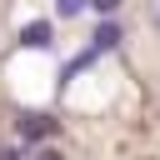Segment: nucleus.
Segmentation results:
<instances>
[{"instance_id": "1", "label": "nucleus", "mask_w": 160, "mask_h": 160, "mask_svg": "<svg viewBox=\"0 0 160 160\" xmlns=\"http://www.w3.org/2000/svg\"><path fill=\"white\" fill-rule=\"evenodd\" d=\"M15 130H20V140H25V145H40V140H50V135L60 130V120H55L50 110H20Z\"/></svg>"}, {"instance_id": "2", "label": "nucleus", "mask_w": 160, "mask_h": 160, "mask_svg": "<svg viewBox=\"0 0 160 160\" xmlns=\"http://www.w3.org/2000/svg\"><path fill=\"white\" fill-rule=\"evenodd\" d=\"M50 45H55V25L50 20H30L20 30V50H50Z\"/></svg>"}, {"instance_id": "3", "label": "nucleus", "mask_w": 160, "mask_h": 160, "mask_svg": "<svg viewBox=\"0 0 160 160\" xmlns=\"http://www.w3.org/2000/svg\"><path fill=\"white\" fill-rule=\"evenodd\" d=\"M120 40H125V30H120V20H115V15H105V20L95 25V35H90V45H95L100 55H105V50H115Z\"/></svg>"}, {"instance_id": "4", "label": "nucleus", "mask_w": 160, "mask_h": 160, "mask_svg": "<svg viewBox=\"0 0 160 160\" xmlns=\"http://www.w3.org/2000/svg\"><path fill=\"white\" fill-rule=\"evenodd\" d=\"M95 60H100V50H95V45H85V50H80V55H75V60H70V65L60 70V85H70V80H75L80 70H90Z\"/></svg>"}, {"instance_id": "5", "label": "nucleus", "mask_w": 160, "mask_h": 160, "mask_svg": "<svg viewBox=\"0 0 160 160\" xmlns=\"http://www.w3.org/2000/svg\"><path fill=\"white\" fill-rule=\"evenodd\" d=\"M85 5H90V0H55V15H65V20H70V15H80Z\"/></svg>"}, {"instance_id": "6", "label": "nucleus", "mask_w": 160, "mask_h": 160, "mask_svg": "<svg viewBox=\"0 0 160 160\" xmlns=\"http://www.w3.org/2000/svg\"><path fill=\"white\" fill-rule=\"evenodd\" d=\"M90 10H95V15H115V10H120V0H90Z\"/></svg>"}, {"instance_id": "7", "label": "nucleus", "mask_w": 160, "mask_h": 160, "mask_svg": "<svg viewBox=\"0 0 160 160\" xmlns=\"http://www.w3.org/2000/svg\"><path fill=\"white\" fill-rule=\"evenodd\" d=\"M35 160H60V150H35Z\"/></svg>"}]
</instances>
